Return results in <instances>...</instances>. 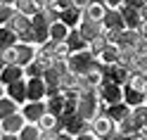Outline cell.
Segmentation results:
<instances>
[{
	"label": "cell",
	"mask_w": 147,
	"mask_h": 140,
	"mask_svg": "<svg viewBox=\"0 0 147 140\" xmlns=\"http://www.w3.org/2000/svg\"><path fill=\"white\" fill-rule=\"evenodd\" d=\"M76 112L86 121H90L93 116L100 114V93H97V88H86V90L78 93V107H76Z\"/></svg>",
	"instance_id": "cell-1"
},
{
	"label": "cell",
	"mask_w": 147,
	"mask_h": 140,
	"mask_svg": "<svg viewBox=\"0 0 147 140\" xmlns=\"http://www.w3.org/2000/svg\"><path fill=\"white\" fill-rule=\"evenodd\" d=\"M7 26L17 33V38H19L22 43H36V33H33V26H31V17L29 14H24L17 10L12 14V19L7 22ZM38 45V43H36Z\"/></svg>",
	"instance_id": "cell-2"
},
{
	"label": "cell",
	"mask_w": 147,
	"mask_h": 140,
	"mask_svg": "<svg viewBox=\"0 0 147 140\" xmlns=\"http://www.w3.org/2000/svg\"><path fill=\"white\" fill-rule=\"evenodd\" d=\"M67 64H69V71L83 76L88 69H93L95 64H97V57H95V52L90 50V48H86V50H78V52H69Z\"/></svg>",
	"instance_id": "cell-3"
},
{
	"label": "cell",
	"mask_w": 147,
	"mask_h": 140,
	"mask_svg": "<svg viewBox=\"0 0 147 140\" xmlns=\"http://www.w3.org/2000/svg\"><path fill=\"white\" fill-rule=\"evenodd\" d=\"M90 128L95 131L97 138H119V131H116V121L109 119L107 114H97L88 121Z\"/></svg>",
	"instance_id": "cell-4"
},
{
	"label": "cell",
	"mask_w": 147,
	"mask_h": 140,
	"mask_svg": "<svg viewBox=\"0 0 147 140\" xmlns=\"http://www.w3.org/2000/svg\"><path fill=\"white\" fill-rule=\"evenodd\" d=\"M97 93H100V100L107 102V105H114V102H121L123 100V86L109 81V78H102L97 83Z\"/></svg>",
	"instance_id": "cell-5"
},
{
	"label": "cell",
	"mask_w": 147,
	"mask_h": 140,
	"mask_svg": "<svg viewBox=\"0 0 147 140\" xmlns=\"http://www.w3.org/2000/svg\"><path fill=\"white\" fill-rule=\"evenodd\" d=\"M52 62H55V60L50 57V55H45L43 50H38V52H36V57L24 67V76H26V78H29V76H43V71L50 69Z\"/></svg>",
	"instance_id": "cell-6"
},
{
	"label": "cell",
	"mask_w": 147,
	"mask_h": 140,
	"mask_svg": "<svg viewBox=\"0 0 147 140\" xmlns=\"http://www.w3.org/2000/svg\"><path fill=\"white\" fill-rule=\"evenodd\" d=\"M45 112H48L45 100H26L24 105H22V114H24L26 121H31V124H38Z\"/></svg>",
	"instance_id": "cell-7"
},
{
	"label": "cell",
	"mask_w": 147,
	"mask_h": 140,
	"mask_svg": "<svg viewBox=\"0 0 147 140\" xmlns=\"http://www.w3.org/2000/svg\"><path fill=\"white\" fill-rule=\"evenodd\" d=\"M76 29H78V33L90 43L95 36H100V33L105 31V24H102V22H95V19H88V17H81V22H78Z\"/></svg>",
	"instance_id": "cell-8"
},
{
	"label": "cell",
	"mask_w": 147,
	"mask_h": 140,
	"mask_svg": "<svg viewBox=\"0 0 147 140\" xmlns=\"http://www.w3.org/2000/svg\"><path fill=\"white\" fill-rule=\"evenodd\" d=\"M105 78L119 83V86H123V83H128V78H131V69L123 67V64H119V62L105 64Z\"/></svg>",
	"instance_id": "cell-9"
},
{
	"label": "cell",
	"mask_w": 147,
	"mask_h": 140,
	"mask_svg": "<svg viewBox=\"0 0 147 140\" xmlns=\"http://www.w3.org/2000/svg\"><path fill=\"white\" fill-rule=\"evenodd\" d=\"M45 86L43 76H29L26 78V100H45Z\"/></svg>",
	"instance_id": "cell-10"
},
{
	"label": "cell",
	"mask_w": 147,
	"mask_h": 140,
	"mask_svg": "<svg viewBox=\"0 0 147 140\" xmlns=\"http://www.w3.org/2000/svg\"><path fill=\"white\" fill-rule=\"evenodd\" d=\"M5 95H10L14 102H19V107L26 102V78H17L5 86Z\"/></svg>",
	"instance_id": "cell-11"
},
{
	"label": "cell",
	"mask_w": 147,
	"mask_h": 140,
	"mask_svg": "<svg viewBox=\"0 0 147 140\" xmlns=\"http://www.w3.org/2000/svg\"><path fill=\"white\" fill-rule=\"evenodd\" d=\"M24 124H26V119L22 114V109L14 112V114H10V116H5V119H0V128H3V133H19Z\"/></svg>",
	"instance_id": "cell-12"
},
{
	"label": "cell",
	"mask_w": 147,
	"mask_h": 140,
	"mask_svg": "<svg viewBox=\"0 0 147 140\" xmlns=\"http://www.w3.org/2000/svg\"><path fill=\"white\" fill-rule=\"evenodd\" d=\"M119 12H121L123 17V24H126V29H140V24H142V17H140V10H135V7H128V5H119Z\"/></svg>",
	"instance_id": "cell-13"
},
{
	"label": "cell",
	"mask_w": 147,
	"mask_h": 140,
	"mask_svg": "<svg viewBox=\"0 0 147 140\" xmlns=\"http://www.w3.org/2000/svg\"><path fill=\"white\" fill-rule=\"evenodd\" d=\"M36 52H38V45H36V43H22V41H17V64L26 67V64L36 57Z\"/></svg>",
	"instance_id": "cell-14"
},
{
	"label": "cell",
	"mask_w": 147,
	"mask_h": 140,
	"mask_svg": "<svg viewBox=\"0 0 147 140\" xmlns=\"http://www.w3.org/2000/svg\"><path fill=\"white\" fill-rule=\"evenodd\" d=\"M81 17H83V10H78L76 5H69V7H64V10H59V22H64L69 29H76Z\"/></svg>",
	"instance_id": "cell-15"
},
{
	"label": "cell",
	"mask_w": 147,
	"mask_h": 140,
	"mask_svg": "<svg viewBox=\"0 0 147 140\" xmlns=\"http://www.w3.org/2000/svg\"><path fill=\"white\" fill-rule=\"evenodd\" d=\"M17 78H26L24 76V67H22V64H5L3 71H0V83L7 86V83H12Z\"/></svg>",
	"instance_id": "cell-16"
},
{
	"label": "cell",
	"mask_w": 147,
	"mask_h": 140,
	"mask_svg": "<svg viewBox=\"0 0 147 140\" xmlns=\"http://www.w3.org/2000/svg\"><path fill=\"white\" fill-rule=\"evenodd\" d=\"M102 24H105V29H126L123 17H121V12H119V7H107Z\"/></svg>",
	"instance_id": "cell-17"
},
{
	"label": "cell",
	"mask_w": 147,
	"mask_h": 140,
	"mask_svg": "<svg viewBox=\"0 0 147 140\" xmlns=\"http://www.w3.org/2000/svg\"><path fill=\"white\" fill-rule=\"evenodd\" d=\"M123 102L128 107L142 105V102H145V90H138V88L131 86V83H123Z\"/></svg>",
	"instance_id": "cell-18"
},
{
	"label": "cell",
	"mask_w": 147,
	"mask_h": 140,
	"mask_svg": "<svg viewBox=\"0 0 147 140\" xmlns=\"http://www.w3.org/2000/svg\"><path fill=\"white\" fill-rule=\"evenodd\" d=\"M64 43L69 45L71 52H78V50H86V48H88V41L78 33V29H69V36L64 38Z\"/></svg>",
	"instance_id": "cell-19"
},
{
	"label": "cell",
	"mask_w": 147,
	"mask_h": 140,
	"mask_svg": "<svg viewBox=\"0 0 147 140\" xmlns=\"http://www.w3.org/2000/svg\"><path fill=\"white\" fill-rule=\"evenodd\" d=\"M95 57L102 62V64H114V62H119V45H112V43H107L102 50H100Z\"/></svg>",
	"instance_id": "cell-20"
},
{
	"label": "cell",
	"mask_w": 147,
	"mask_h": 140,
	"mask_svg": "<svg viewBox=\"0 0 147 140\" xmlns=\"http://www.w3.org/2000/svg\"><path fill=\"white\" fill-rule=\"evenodd\" d=\"M128 112H131V107H128L126 102L121 100V102H114V105H107V112H105V114H107L109 119H114L116 124H119V121H121V119L128 114Z\"/></svg>",
	"instance_id": "cell-21"
},
{
	"label": "cell",
	"mask_w": 147,
	"mask_h": 140,
	"mask_svg": "<svg viewBox=\"0 0 147 140\" xmlns=\"http://www.w3.org/2000/svg\"><path fill=\"white\" fill-rule=\"evenodd\" d=\"M40 126L38 124H31V121H26V124L22 126V131L17 133V138L19 140H40Z\"/></svg>",
	"instance_id": "cell-22"
},
{
	"label": "cell",
	"mask_w": 147,
	"mask_h": 140,
	"mask_svg": "<svg viewBox=\"0 0 147 140\" xmlns=\"http://www.w3.org/2000/svg\"><path fill=\"white\" fill-rule=\"evenodd\" d=\"M105 12H107V5L105 3H90L86 10H83V17L95 19V22H102L105 19Z\"/></svg>",
	"instance_id": "cell-23"
},
{
	"label": "cell",
	"mask_w": 147,
	"mask_h": 140,
	"mask_svg": "<svg viewBox=\"0 0 147 140\" xmlns=\"http://www.w3.org/2000/svg\"><path fill=\"white\" fill-rule=\"evenodd\" d=\"M45 105H48V112L55 116H59L64 112V93H57V95H50L45 97Z\"/></svg>",
	"instance_id": "cell-24"
},
{
	"label": "cell",
	"mask_w": 147,
	"mask_h": 140,
	"mask_svg": "<svg viewBox=\"0 0 147 140\" xmlns=\"http://www.w3.org/2000/svg\"><path fill=\"white\" fill-rule=\"evenodd\" d=\"M17 41H19V38H17V33L10 29V26H0V52H3L5 48H10V45H14Z\"/></svg>",
	"instance_id": "cell-25"
},
{
	"label": "cell",
	"mask_w": 147,
	"mask_h": 140,
	"mask_svg": "<svg viewBox=\"0 0 147 140\" xmlns=\"http://www.w3.org/2000/svg\"><path fill=\"white\" fill-rule=\"evenodd\" d=\"M14 112H19V102H14L10 95H3L0 97V119L10 116V114H14Z\"/></svg>",
	"instance_id": "cell-26"
},
{
	"label": "cell",
	"mask_w": 147,
	"mask_h": 140,
	"mask_svg": "<svg viewBox=\"0 0 147 140\" xmlns=\"http://www.w3.org/2000/svg\"><path fill=\"white\" fill-rule=\"evenodd\" d=\"M67 36H69V26L64 24V22L57 19V22L50 24V38H52V41H64Z\"/></svg>",
	"instance_id": "cell-27"
},
{
	"label": "cell",
	"mask_w": 147,
	"mask_h": 140,
	"mask_svg": "<svg viewBox=\"0 0 147 140\" xmlns=\"http://www.w3.org/2000/svg\"><path fill=\"white\" fill-rule=\"evenodd\" d=\"M14 7H17L19 12L29 14V17H33L36 12H40V5H38V0H17V3H14Z\"/></svg>",
	"instance_id": "cell-28"
},
{
	"label": "cell",
	"mask_w": 147,
	"mask_h": 140,
	"mask_svg": "<svg viewBox=\"0 0 147 140\" xmlns=\"http://www.w3.org/2000/svg\"><path fill=\"white\" fill-rule=\"evenodd\" d=\"M59 76H62V74L55 69V67H50V69L43 71V81H45V86H48V88H62L59 86Z\"/></svg>",
	"instance_id": "cell-29"
},
{
	"label": "cell",
	"mask_w": 147,
	"mask_h": 140,
	"mask_svg": "<svg viewBox=\"0 0 147 140\" xmlns=\"http://www.w3.org/2000/svg\"><path fill=\"white\" fill-rule=\"evenodd\" d=\"M38 126H40V131H57V116L50 114V112H45V114L40 116V121H38Z\"/></svg>",
	"instance_id": "cell-30"
},
{
	"label": "cell",
	"mask_w": 147,
	"mask_h": 140,
	"mask_svg": "<svg viewBox=\"0 0 147 140\" xmlns=\"http://www.w3.org/2000/svg\"><path fill=\"white\" fill-rule=\"evenodd\" d=\"M14 12H17V7H14V5H7V3H0V26H5L7 22H10Z\"/></svg>",
	"instance_id": "cell-31"
},
{
	"label": "cell",
	"mask_w": 147,
	"mask_h": 140,
	"mask_svg": "<svg viewBox=\"0 0 147 140\" xmlns=\"http://www.w3.org/2000/svg\"><path fill=\"white\" fill-rule=\"evenodd\" d=\"M105 45H107V38H105V31H102V33H100V36H95V38H93V41L88 43V48H90V50H93V52L97 55L100 50L105 48Z\"/></svg>",
	"instance_id": "cell-32"
},
{
	"label": "cell",
	"mask_w": 147,
	"mask_h": 140,
	"mask_svg": "<svg viewBox=\"0 0 147 140\" xmlns=\"http://www.w3.org/2000/svg\"><path fill=\"white\" fill-rule=\"evenodd\" d=\"M0 55H3L5 64H17V43H14V45H10V48H5Z\"/></svg>",
	"instance_id": "cell-33"
},
{
	"label": "cell",
	"mask_w": 147,
	"mask_h": 140,
	"mask_svg": "<svg viewBox=\"0 0 147 140\" xmlns=\"http://www.w3.org/2000/svg\"><path fill=\"white\" fill-rule=\"evenodd\" d=\"M145 3H147V0H123V5L135 7V10H142V7H145Z\"/></svg>",
	"instance_id": "cell-34"
},
{
	"label": "cell",
	"mask_w": 147,
	"mask_h": 140,
	"mask_svg": "<svg viewBox=\"0 0 147 140\" xmlns=\"http://www.w3.org/2000/svg\"><path fill=\"white\" fill-rule=\"evenodd\" d=\"M90 3H93V0H74V5H76L78 10H86V7H88Z\"/></svg>",
	"instance_id": "cell-35"
},
{
	"label": "cell",
	"mask_w": 147,
	"mask_h": 140,
	"mask_svg": "<svg viewBox=\"0 0 147 140\" xmlns=\"http://www.w3.org/2000/svg\"><path fill=\"white\" fill-rule=\"evenodd\" d=\"M69 5H74V0H57V7H59V10H64V7H69Z\"/></svg>",
	"instance_id": "cell-36"
},
{
	"label": "cell",
	"mask_w": 147,
	"mask_h": 140,
	"mask_svg": "<svg viewBox=\"0 0 147 140\" xmlns=\"http://www.w3.org/2000/svg\"><path fill=\"white\" fill-rule=\"evenodd\" d=\"M0 3H7V5H14L17 0H0Z\"/></svg>",
	"instance_id": "cell-37"
},
{
	"label": "cell",
	"mask_w": 147,
	"mask_h": 140,
	"mask_svg": "<svg viewBox=\"0 0 147 140\" xmlns=\"http://www.w3.org/2000/svg\"><path fill=\"white\" fill-rule=\"evenodd\" d=\"M3 67H5V60H3V55H0V71H3Z\"/></svg>",
	"instance_id": "cell-38"
},
{
	"label": "cell",
	"mask_w": 147,
	"mask_h": 140,
	"mask_svg": "<svg viewBox=\"0 0 147 140\" xmlns=\"http://www.w3.org/2000/svg\"><path fill=\"white\" fill-rule=\"evenodd\" d=\"M3 88H5V86H3V83H0V97H3V95H5V90H3Z\"/></svg>",
	"instance_id": "cell-39"
},
{
	"label": "cell",
	"mask_w": 147,
	"mask_h": 140,
	"mask_svg": "<svg viewBox=\"0 0 147 140\" xmlns=\"http://www.w3.org/2000/svg\"><path fill=\"white\" fill-rule=\"evenodd\" d=\"M142 133H145V138H147V121H145V128H142Z\"/></svg>",
	"instance_id": "cell-40"
},
{
	"label": "cell",
	"mask_w": 147,
	"mask_h": 140,
	"mask_svg": "<svg viewBox=\"0 0 147 140\" xmlns=\"http://www.w3.org/2000/svg\"><path fill=\"white\" fill-rule=\"evenodd\" d=\"M145 105H147V90H145Z\"/></svg>",
	"instance_id": "cell-41"
},
{
	"label": "cell",
	"mask_w": 147,
	"mask_h": 140,
	"mask_svg": "<svg viewBox=\"0 0 147 140\" xmlns=\"http://www.w3.org/2000/svg\"><path fill=\"white\" fill-rule=\"evenodd\" d=\"M93 3H105V0H93Z\"/></svg>",
	"instance_id": "cell-42"
},
{
	"label": "cell",
	"mask_w": 147,
	"mask_h": 140,
	"mask_svg": "<svg viewBox=\"0 0 147 140\" xmlns=\"http://www.w3.org/2000/svg\"><path fill=\"white\" fill-rule=\"evenodd\" d=\"M0 135H3V128H0Z\"/></svg>",
	"instance_id": "cell-43"
}]
</instances>
